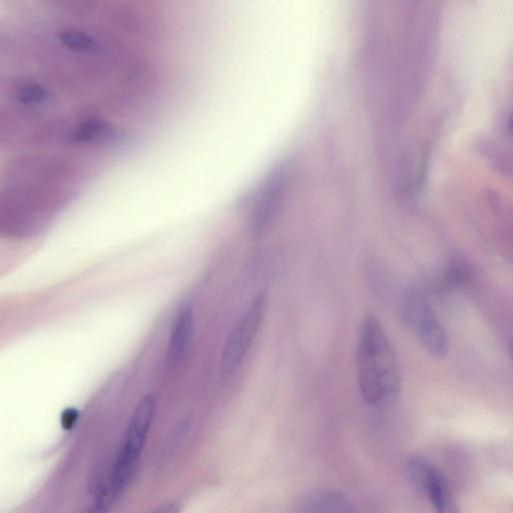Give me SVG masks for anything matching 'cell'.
Returning a JSON list of instances; mask_svg holds the SVG:
<instances>
[{
  "instance_id": "6da1fadb",
  "label": "cell",
  "mask_w": 513,
  "mask_h": 513,
  "mask_svg": "<svg viewBox=\"0 0 513 513\" xmlns=\"http://www.w3.org/2000/svg\"><path fill=\"white\" fill-rule=\"evenodd\" d=\"M357 365L360 392L368 404L384 406L396 401L401 391L397 358L383 327L372 315L361 327Z\"/></svg>"
},
{
  "instance_id": "7a4b0ae2",
  "label": "cell",
  "mask_w": 513,
  "mask_h": 513,
  "mask_svg": "<svg viewBox=\"0 0 513 513\" xmlns=\"http://www.w3.org/2000/svg\"><path fill=\"white\" fill-rule=\"evenodd\" d=\"M156 412L153 395L144 396L137 404L113 464L107 488L114 502L133 480Z\"/></svg>"
},
{
  "instance_id": "3957f363",
  "label": "cell",
  "mask_w": 513,
  "mask_h": 513,
  "mask_svg": "<svg viewBox=\"0 0 513 513\" xmlns=\"http://www.w3.org/2000/svg\"><path fill=\"white\" fill-rule=\"evenodd\" d=\"M266 301L264 294L256 296L230 332L221 355L220 373L223 379L230 378L246 358L260 328Z\"/></svg>"
},
{
  "instance_id": "277c9868",
  "label": "cell",
  "mask_w": 513,
  "mask_h": 513,
  "mask_svg": "<svg viewBox=\"0 0 513 513\" xmlns=\"http://www.w3.org/2000/svg\"><path fill=\"white\" fill-rule=\"evenodd\" d=\"M404 314L422 346L434 357L447 354L449 343L446 332L431 305L418 292L408 294Z\"/></svg>"
},
{
  "instance_id": "5b68a950",
  "label": "cell",
  "mask_w": 513,
  "mask_h": 513,
  "mask_svg": "<svg viewBox=\"0 0 513 513\" xmlns=\"http://www.w3.org/2000/svg\"><path fill=\"white\" fill-rule=\"evenodd\" d=\"M409 468L419 485L428 494L436 513H460L444 475L426 460L415 458Z\"/></svg>"
},
{
  "instance_id": "8992f818",
  "label": "cell",
  "mask_w": 513,
  "mask_h": 513,
  "mask_svg": "<svg viewBox=\"0 0 513 513\" xmlns=\"http://www.w3.org/2000/svg\"><path fill=\"white\" fill-rule=\"evenodd\" d=\"M194 316L190 308L177 314L169 340L167 359L171 365L181 363L186 356L193 336Z\"/></svg>"
},
{
  "instance_id": "52a82bcc",
  "label": "cell",
  "mask_w": 513,
  "mask_h": 513,
  "mask_svg": "<svg viewBox=\"0 0 513 513\" xmlns=\"http://www.w3.org/2000/svg\"><path fill=\"white\" fill-rule=\"evenodd\" d=\"M79 414L74 409H69L64 412L62 417V424L65 429H71L74 427L78 420Z\"/></svg>"
},
{
  "instance_id": "ba28073f",
  "label": "cell",
  "mask_w": 513,
  "mask_h": 513,
  "mask_svg": "<svg viewBox=\"0 0 513 513\" xmlns=\"http://www.w3.org/2000/svg\"><path fill=\"white\" fill-rule=\"evenodd\" d=\"M149 513H180V507L176 503H169L159 508H156Z\"/></svg>"
},
{
  "instance_id": "9c48e42d",
  "label": "cell",
  "mask_w": 513,
  "mask_h": 513,
  "mask_svg": "<svg viewBox=\"0 0 513 513\" xmlns=\"http://www.w3.org/2000/svg\"><path fill=\"white\" fill-rule=\"evenodd\" d=\"M511 353H512V356H513V346L511 347Z\"/></svg>"
}]
</instances>
